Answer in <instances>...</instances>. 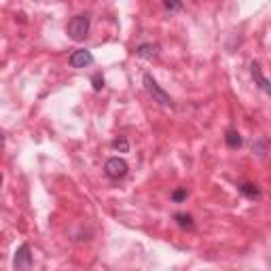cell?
Wrapping results in <instances>:
<instances>
[{"label":"cell","instance_id":"obj_17","mask_svg":"<svg viewBox=\"0 0 271 271\" xmlns=\"http://www.w3.org/2000/svg\"><path fill=\"white\" fill-rule=\"evenodd\" d=\"M0 187H2V174H0Z\"/></svg>","mask_w":271,"mask_h":271},{"label":"cell","instance_id":"obj_4","mask_svg":"<svg viewBox=\"0 0 271 271\" xmlns=\"http://www.w3.org/2000/svg\"><path fill=\"white\" fill-rule=\"evenodd\" d=\"M32 250L28 244H21L17 248L15 252V259H13V267H15V271H32Z\"/></svg>","mask_w":271,"mask_h":271},{"label":"cell","instance_id":"obj_5","mask_svg":"<svg viewBox=\"0 0 271 271\" xmlns=\"http://www.w3.org/2000/svg\"><path fill=\"white\" fill-rule=\"evenodd\" d=\"M68 62L72 68H85V66H91V64H94V55H91V51H87V49H78V51H74L70 55Z\"/></svg>","mask_w":271,"mask_h":271},{"label":"cell","instance_id":"obj_8","mask_svg":"<svg viewBox=\"0 0 271 271\" xmlns=\"http://www.w3.org/2000/svg\"><path fill=\"white\" fill-rule=\"evenodd\" d=\"M136 55L142 60H153L157 55V45H153V42H140L136 47Z\"/></svg>","mask_w":271,"mask_h":271},{"label":"cell","instance_id":"obj_15","mask_svg":"<svg viewBox=\"0 0 271 271\" xmlns=\"http://www.w3.org/2000/svg\"><path fill=\"white\" fill-rule=\"evenodd\" d=\"M163 9H168V11H180V9H182V2H163Z\"/></svg>","mask_w":271,"mask_h":271},{"label":"cell","instance_id":"obj_10","mask_svg":"<svg viewBox=\"0 0 271 271\" xmlns=\"http://www.w3.org/2000/svg\"><path fill=\"white\" fill-rule=\"evenodd\" d=\"M174 220L178 223V227H182V229H189V231L195 227L193 216H191V214H184V212H176V214H174Z\"/></svg>","mask_w":271,"mask_h":271},{"label":"cell","instance_id":"obj_1","mask_svg":"<svg viewBox=\"0 0 271 271\" xmlns=\"http://www.w3.org/2000/svg\"><path fill=\"white\" fill-rule=\"evenodd\" d=\"M142 83H144V89L153 96V100H155V102L159 104V106H166V108H169V106H172V98H169V94L159 87V83L155 81L151 72H144V76H142Z\"/></svg>","mask_w":271,"mask_h":271},{"label":"cell","instance_id":"obj_2","mask_svg":"<svg viewBox=\"0 0 271 271\" xmlns=\"http://www.w3.org/2000/svg\"><path fill=\"white\" fill-rule=\"evenodd\" d=\"M89 28H91L89 15H74L68 21V36L72 40H76V42H81V40L87 38Z\"/></svg>","mask_w":271,"mask_h":271},{"label":"cell","instance_id":"obj_9","mask_svg":"<svg viewBox=\"0 0 271 271\" xmlns=\"http://www.w3.org/2000/svg\"><path fill=\"white\" fill-rule=\"evenodd\" d=\"M225 142H227V146L231 148V151H237V148L241 146V136H239V132L237 130H227V134H225Z\"/></svg>","mask_w":271,"mask_h":271},{"label":"cell","instance_id":"obj_3","mask_svg":"<svg viewBox=\"0 0 271 271\" xmlns=\"http://www.w3.org/2000/svg\"><path fill=\"white\" fill-rule=\"evenodd\" d=\"M127 172H130V166H127L125 159H121V157H110L108 161L104 163V174L110 178V180H121V178H125Z\"/></svg>","mask_w":271,"mask_h":271},{"label":"cell","instance_id":"obj_14","mask_svg":"<svg viewBox=\"0 0 271 271\" xmlns=\"http://www.w3.org/2000/svg\"><path fill=\"white\" fill-rule=\"evenodd\" d=\"M91 83H94V89L96 91H100V89H102L104 87V78H102V74H94V76H91Z\"/></svg>","mask_w":271,"mask_h":271},{"label":"cell","instance_id":"obj_7","mask_svg":"<svg viewBox=\"0 0 271 271\" xmlns=\"http://www.w3.org/2000/svg\"><path fill=\"white\" fill-rule=\"evenodd\" d=\"M237 191L246 199H261V189H259V184H254V182H241Z\"/></svg>","mask_w":271,"mask_h":271},{"label":"cell","instance_id":"obj_6","mask_svg":"<svg viewBox=\"0 0 271 271\" xmlns=\"http://www.w3.org/2000/svg\"><path fill=\"white\" fill-rule=\"evenodd\" d=\"M250 72H252V78H254V83L261 87V91H265V94H271V83L267 81V76L263 74V70L261 66L256 62H252V66H250Z\"/></svg>","mask_w":271,"mask_h":271},{"label":"cell","instance_id":"obj_11","mask_svg":"<svg viewBox=\"0 0 271 271\" xmlns=\"http://www.w3.org/2000/svg\"><path fill=\"white\" fill-rule=\"evenodd\" d=\"M112 148L119 151V153H127V151H130V142H127L125 136H119V138L112 140Z\"/></svg>","mask_w":271,"mask_h":271},{"label":"cell","instance_id":"obj_13","mask_svg":"<svg viewBox=\"0 0 271 271\" xmlns=\"http://www.w3.org/2000/svg\"><path fill=\"white\" fill-rule=\"evenodd\" d=\"M187 197H189V191H187V189H176L174 193H172V199H174L176 203L184 202V199H187Z\"/></svg>","mask_w":271,"mask_h":271},{"label":"cell","instance_id":"obj_12","mask_svg":"<svg viewBox=\"0 0 271 271\" xmlns=\"http://www.w3.org/2000/svg\"><path fill=\"white\" fill-rule=\"evenodd\" d=\"M252 153H256L259 157H263L267 153V140L265 138H261V140H256L254 144H252Z\"/></svg>","mask_w":271,"mask_h":271},{"label":"cell","instance_id":"obj_16","mask_svg":"<svg viewBox=\"0 0 271 271\" xmlns=\"http://www.w3.org/2000/svg\"><path fill=\"white\" fill-rule=\"evenodd\" d=\"M2 144H4V132L0 130V146H2Z\"/></svg>","mask_w":271,"mask_h":271}]
</instances>
